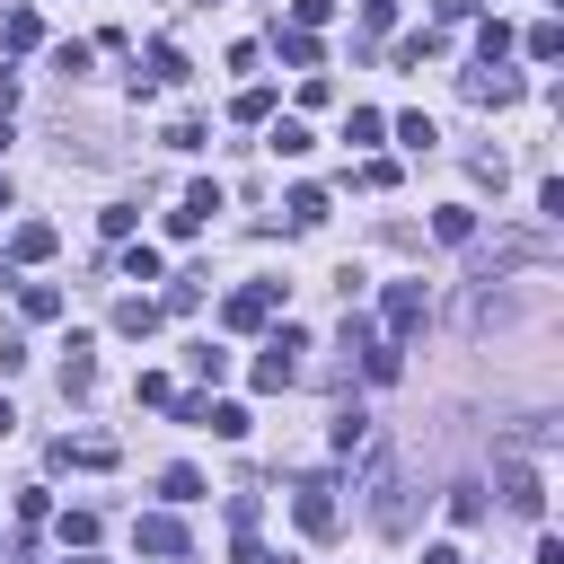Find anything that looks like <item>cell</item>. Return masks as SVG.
I'll use <instances>...</instances> for the list:
<instances>
[{"mask_svg":"<svg viewBox=\"0 0 564 564\" xmlns=\"http://www.w3.org/2000/svg\"><path fill=\"white\" fill-rule=\"evenodd\" d=\"M476 53H485V62H503V53H512V27H503V18H485V27H476Z\"/></svg>","mask_w":564,"mask_h":564,"instance_id":"cell-27","label":"cell"},{"mask_svg":"<svg viewBox=\"0 0 564 564\" xmlns=\"http://www.w3.org/2000/svg\"><path fill=\"white\" fill-rule=\"evenodd\" d=\"M380 132H388V115H371V106H352V115H344V141H380Z\"/></svg>","mask_w":564,"mask_h":564,"instance_id":"cell-28","label":"cell"},{"mask_svg":"<svg viewBox=\"0 0 564 564\" xmlns=\"http://www.w3.org/2000/svg\"><path fill=\"white\" fill-rule=\"evenodd\" d=\"M282 221H292V230H326V194H318V185H292V203H282Z\"/></svg>","mask_w":564,"mask_h":564,"instance_id":"cell-14","label":"cell"},{"mask_svg":"<svg viewBox=\"0 0 564 564\" xmlns=\"http://www.w3.org/2000/svg\"><path fill=\"white\" fill-rule=\"evenodd\" d=\"M159 493H168V503H203V476H194V467H168Z\"/></svg>","mask_w":564,"mask_h":564,"instance_id":"cell-24","label":"cell"},{"mask_svg":"<svg viewBox=\"0 0 564 564\" xmlns=\"http://www.w3.org/2000/svg\"><path fill=\"white\" fill-rule=\"evenodd\" d=\"M423 564H467V555L459 547H423Z\"/></svg>","mask_w":564,"mask_h":564,"instance_id":"cell-37","label":"cell"},{"mask_svg":"<svg viewBox=\"0 0 564 564\" xmlns=\"http://www.w3.org/2000/svg\"><path fill=\"white\" fill-rule=\"evenodd\" d=\"M18 309L44 326V318H62V292H53V282H18Z\"/></svg>","mask_w":564,"mask_h":564,"instance_id":"cell-17","label":"cell"},{"mask_svg":"<svg viewBox=\"0 0 564 564\" xmlns=\"http://www.w3.org/2000/svg\"><path fill=\"white\" fill-rule=\"evenodd\" d=\"M10 433H18V406H10V397H0V441H10Z\"/></svg>","mask_w":564,"mask_h":564,"instance_id":"cell-39","label":"cell"},{"mask_svg":"<svg viewBox=\"0 0 564 564\" xmlns=\"http://www.w3.org/2000/svg\"><path fill=\"white\" fill-rule=\"evenodd\" d=\"M300 352H309V335H300V326H282V335L256 352V388H292V380H300Z\"/></svg>","mask_w":564,"mask_h":564,"instance_id":"cell-2","label":"cell"},{"mask_svg":"<svg viewBox=\"0 0 564 564\" xmlns=\"http://www.w3.org/2000/svg\"><path fill=\"white\" fill-rule=\"evenodd\" d=\"M194 300H203V273H177V282H168V300H159V309H194Z\"/></svg>","mask_w":564,"mask_h":564,"instance_id":"cell-32","label":"cell"},{"mask_svg":"<svg viewBox=\"0 0 564 564\" xmlns=\"http://www.w3.org/2000/svg\"><path fill=\"white\" fill-rule=\"evenodd\" d=\"M141 555H185V521H168V512H141Z\"/></svg>","mask_w":564,"mask_h":564,"instance_id":"cell-12","label":"cell"},{"mask_svg":"<svg viewBox=\"0 0 564 564\" xmlns=\"http://www.w3.org/2000/svg\"><path fill=\"white\" fill-rule=\"evenodd\" d=\"M538 564H564V547H555V538H538Z\"/></svg>","mask_w":564,"mask_h":564,"instance_id":"cell-40","label":"cell"},{"mask_svg":"<svg viewBox=\"0 0 564 564\" xmlns=\"http://www.w3.org/2000/svg\"><path fill=\"white\" fill-rule=\"evenodd\" d=\"M423 309H433V292L423 282H388V309H380V326H388V344L406 352V335L423 326Z\"/></svg>","mask_w":564,"mask_h":564,"instance_id":"cell-5","label":"cell"},{"mask_svg":"<svg viewBox=\"0 0 564 564\" xmlns=\"http://www.w3.org/2000/svg\"><path fill=\"white\" fill-rule=\"evenodd\" d=\"M371 529H380V538H406V476H397L388 459L371 467Z\"/></svg>","mask_w":564,"mask_h":564,"instance_id":"cell-4","label":"cell"},{"mask_svg":"<svg viewBox=\"0 0 564 564\" xmlns=\"http://www.w3.org/2000/svg\"><path fill=\"white\" fill-rule=\"evenodd\" d=\"M230 115H239V124H265V115H273V89H239V106H230Z\"/></svg>","mask_w":564,"mask_h":564,"instance_id":"cell-31","label":"cell"},{"mask_svg":"<svg viewBox=\"0 0 564 564\" xmlns=\"http://www.w3.org/2000/svg\"><path fill=\"white\" fill-rule=\"evenodd\" d=\"M211 211H221V185H185V203L168 211V230H177V239H194V230L211 221Z\"/></svg>","mask_w":564,"mask_h":564,"instance_id":"cell-11","label":"cell"},{"mask_svg":"<svg viewBox=\"0 0 564 564\" xmlns=\"http://www.w3.org/2000/svg\"><path fill=\"white\" fill-rule=\"evenodd\" d=\"M503 503H512L521 521H538V512H547V476L521 467V459H503Z\"/></svg>","mask_w":564,"mask_h":564,"instance_id":"cell-6","label":"cell"},{"mask_svg":"<svg viewBox=\"0 0 564 564\" xmlns=\"http://www.w3.org/2000/svg\"><path fill=\"white\" fill-rule=\"evenodd\" d=\"M239 564H300V555H265V547H247V555H239Z\"/></svg>","mask_w":564,"mask_h":564,"instance_id":"cell-38","label":"cell"},{"mask_svg":"<svg viewBox=\"0 0 564 564\" xmlns=\"http://www.w3.org/2000/svg\"><path fill=\"white\" fill-rule=\"evenodd\" d=\"M10 106H18V70L0 62V115H10Z\"/></svg>","mask_w":564,"mask_h":564,"instance_id":"cell-35","label":"cell"},{"mask_svg":"<svg viewBox=\"0 0 564 564\" xmlns=\"http://www.w3.org/2000/svg\"><path fill=\"white\" fill-rule=\"evenodd\" d=\"M397 27V0H362V36H388Z\"/></svg>","mask_w":564,"mask_h":564,"instance_id":"cell-34","label":"cell"},{"mask_svg":"<svg viewBox=\"0 0 564 564\" xmlns=\"http://www.w3.org/2000/svg\"><path fill=\"white\" fill-rule=\"evenodd\" d=\"M132 397H141V406H168L177 388H168V371H141V380H132Z\"/></svg>","mask_w":564,"mask_h":564,"instance_id":"cell-33","label":"cell"},{"mask_svg":"<svg viewBox=\"0 0 564 564\" xmlns=\"http://www.w3.org/2000/svg\"><path fill=\"white\" fill-rule=\"evenodd\" d=\"M53 247H62V230H53V221H18V230H10V247H0V256H10V265H44Z\"/></svg>","mask_w":564,"mask_h":564,"instance_id":"cell-9","label":"cell"},{"mask_svg":"<svg viewBox=\"0 0 564 564\" xmlns=\"http://www.w3.org/2000/svg\"><path fill=\"white\" fill-rule=\"evenodd\" d=\"M362 441H371V414L344 406V414H335V450H362Z\"/></svg>","mask_w":564,"mask_h":564,"instance_id":"cell-20","label":"cell"},{"mask_svg":"<svg viewBox=\"0 0 564 564\" xmlns=\"http://www.w3.org/2000/svg\"><path fill=\"white\" fill-rule=\"evenodd\" d=\"M203 423H211L221 441H247V406H203Z\"/></svg>","mask_w":564,"mask_h":564,"instance_id":"cell-22","label":"cell"},{"mask_svg":"<svg viewBox=\"0 0 564 564\" xmlns=\"http://www.w3.org/2000/svg\"><path fill=\"white\" fill-rule=\"evenodd\" d=\"M124 282H159V247H124Z\"/></svg>","mask_w":564,"mask_h":564,"instance_id":"cell-29","label":"cell"},{"mask_svg":"<svg viewBox=\"0 0 564 564\" xmlns=\"http://www.w3.org/2000/svg\"><path fill=\"white\" fill-rule=\"evenodd\" d=\"M53 467H80V476H106V467H115V441H106V433H80V441H53Z\"/></svg>","mask_w":564,"mask_h":564,"instance_id":"cell-7","label":"cell"},{"mask_svg":"<svg viewBox=\"0 0 564 564\" xmlns=\"http://www.w3.org/2000/svg\"><path fill=\"white\" fill-rule=\"evenodd\" d=\"M53 529H62V547H98V512H62Z\"/></svg>","mask_w":564,"mask_h":564,"instance_id":"cell-25","label":"cell"},{"mask_svg":"<svg viewBox=\"0 0 564 564\" xmlns=\"http://www.w3.org/2000/svg\"><path fill=\"white\" fill-rule=\"evenodd\" d=\"M159 326V300H115V335H151Z\"/></svg>","mask_w":564,"mask_h":564,"instance_id":"cell-18","label":"cell"},{"mask_svg":"<svg viewBox=\"0 0 564 564\" xmlns=\"http://www.w3.org/2000/svg\"><path fill=\"white\" fill-rule=\"evenodd\" d=\"M282 62H292V70H318V36H300V27H282Z\"/></svg>","mask_w":564,"mask_h":564,"instance_id":"cell-23","label":"cell"},{"mask_svg":"<svg viewBox=\"0 0 564 564\" xmlns=\"http://www.w3.org/2000/svg\"><path fill=\"white\" fill-rule=\"evenodd\" d=\"M273 309H282V282H247V292H230V300H221V326H230V335H256Z\"/></svg>","mask_w":564,"mask_h":564,"instance_id":"cell-3","label":"cell"},{"mask_svg":"<svg viewBox=\"0 0 564 564\" xmlns=\"http://www.w3.org/2000/svg\"><path fill=\"white\" fill-rule=\"evenodd\" d=\"M450 521H459V529L485 521V485H450Z\"/></svg>","mask_w":564,"mask_h":564,"instance_id":"cell-19","label":"cell"},{"mask_svg":"<svg viewBox=\"0 0 564 564\" xmlns=\"http://www.w3.org/2000/svg\"><path fill=\"white\" fill-rule=\"evenodd\" d=\"M273 159H309V124H273Z\"/></svg>","mask_w":564,"mask_h":564,"instance_id":"cell-26","label":"cell"},{"mask_svg":"<svg viewBox=\"0 0 564 564\" xmlns=\"http://www.w3.org/2000/svg\"><path fill=\"white\" fill-rule=\"evenodd\" d=\"M397 141H406V151H433L441 124H433V115H397Z\"/></svg>","mask_w":564,"mask_h":564,"instance_id":"cell-21","label":"cell"},{"mask_svg":"<svg viewBox=\"0 0 564 564\" xmlns=\"http://www.w3.org/2000/svg\"><path fill=\"white\" fill-rule=\"evenodd\" d=\"M467 98H476V106H512V98H521V80L485 62V70H467Z\"/></svg>","mask_w":564,"mask_h":564,"instance_id":"cell-13","label":"cell"},{"mask_svg":"<svg viewBox=\"0 0 564 564\" xmlns=\"http://www.w3.org/2000/svg\"><path fill=\"white\" fill-rule=\"evenodd\" d=\"M177 80H185V53H177V44H151V70H132V98L177 89Z\"/></svg>","mask_w":564,"mask_h":564,"instance_id":"cell-10","label":"cell"},{"mask_svg":"<svg viewBox=\"0 0 564 564\" xmlns=\"http://www.w3.org/2000/svg\"><path fill=\"white\" fill-rule=\"evenodd\" d=\"M194 380H230V352L221 344H194Z\"/></svg>","mask_w":564,"mask_h":564,"instance_id":"cell-30","label":"cell"},{"mask_svg":"<svg viewBox=\"0 0 564 564\" xmlns=\"http://www.w3.org/2000/svg\"><path fill=\"white\" fill-rule=\"evenodd\" d=\"M476 10V0H433V18H467Z\"/></svg>","mask_w":564,"mask_h":564,"instance_id":"cell-36","label":"cell"},{"mask_svg":"<svg viewBox=\"0 0 564 564\" xmlns=\"http://www.w3.org/2000/svg\"><path fill=\"white\" fill-rule=\"evenodd\" d=\"M433 239H441V247H467V239H476V211H467V203H441V211H433Z\"/></svg>","mask_w":564,"mask_h":564,"instance_id":"cell-15","label":"cell"},{"mask_svg":"<svg viewBox=\"0 0 564 564\" xmlns=\"http://www.w3.org/2000/svg\"><path fill=\"white\" fill-rule=\"evenodd\" d=\"M0 44H10V53H36V44H44V18H36V10H10V18H0Z\"/></svg>","mask_w":564,"mask_h":564,"instance_id":"cell-16","label":"cell"},{"mask_svg":"<svg viewBox=\"0 0 564 564\" xmlns=\"http://www.w3.org/2000/svg\"><path fill=\"white\" fill-rule=\"evenodd\" d=\"M89 388H98V344L70 335V344H62V397H89Z\"/></svg>","mask_w":564,"mask_h":564,"instance_id":"cell-8","label":"cell"},{"mask_svg":"<svg viewBox=\"0 0 564 564\" xmlns=\"http://www.w3.org/2000/svg\"><path fill=\"white\" fill-rule=\"evenodd\" d=\"M292 512H300V529H309V538H335V521H344L335 476H300V485H292Z\"/></svg>","mask_w":564,"mask_h":564,"instance_id":"cell-1","label":"cell"}]
</instances>
